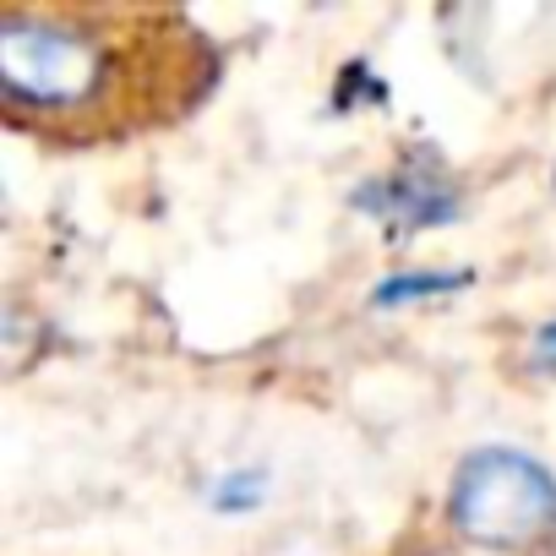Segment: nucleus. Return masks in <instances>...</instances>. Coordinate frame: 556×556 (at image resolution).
I'll return each mask as SVG.
<instances>
[{"label": "nucleus", "mask_w": 556, "mask_h": 556, "mask_svg": "<svg viewBox=\"0 0 556 556\" xmlns=\"http://www.w3.org/2000/svg\"><path fill=\"white\" fill-rule=\"evenodd\" d=\"M366 218H377L388 235H420V229H442L458 218L464 207V191L453 186V175L442 169V159L431 148H409L404 164H393L388 175L355 186L350 197Z\"/></svg>", "instance_id": "7ed1b4c3"}, {"label": "nucleus", "mask_w": 556, "mask_h": 556, "mask_svg": "<svg viewBox=\"0 0 556 556\" xmlns=\"http://www.w3.org/2000/svg\"><path fill=\"white\" fill-rule=\"evenodd\" d=\"M447 523L502 556H545L556 545V475L507 442L464 453L447 485Z\"/></svg>", "instance_id": "f03ea898"}, {"label": "nucleus", "mask_w": 556, "mask_h": 556, "mask_svg": "<svg viewBox=\"0 0 556 556\" xmlns=\"http://www.w3.org/2000/svg\"><path fill=\"white\" fill-rule=\"evenodd\" d=\"M207 502H213L218 513H251V507L267 502V475H262V469H235V475H224V480L213 485Z\"/></svg>", "instance_id": "39448f33"}, {"label": "nucleus", "mask_w": 556, "mask_h": 556, "mask_svg": "<svg viewBox=\"0 0 556 556\" xmlns=\"http://www.w3.org/2000/svg\"><path fill=\"white\" fill-rule=\"evenodd\" d=\"M529 361H534V371H551L556 377V317L534 333V350H529Z\"/></svg>", "instance_id": "423d86ee"}, {"label": "nucleus", "mask_w": 556, "mask_h": 556, "mask_svg": "<svg viewBox=\"0 0 556 556\" xmlns=\"http://www.w3.org/2000/svg\"><path fill=\"white\" fill-rule=\"evenodd\" d=\"M224 77V50L153 7H7L0 104L28 137L88 148L180 126Z\"/></svg>", "instance_id": "f257e3e1"}, {"label": "nucleus", "mask_w": 556, "mask_h": 556, "mask_svg": "<svg viewBox=\"0 0 556 556\" xmlns=\"http://www.w3.org/2000/svg\"><path fill=\"white\" fill-rule=\"evenodd\" d=\"M469 285V273H437V267H409V273H388L382 285L371 290V306H409V301H426V295H453Z\"/></svg>", "instance_id": "20e7f679"}]
</instances>
